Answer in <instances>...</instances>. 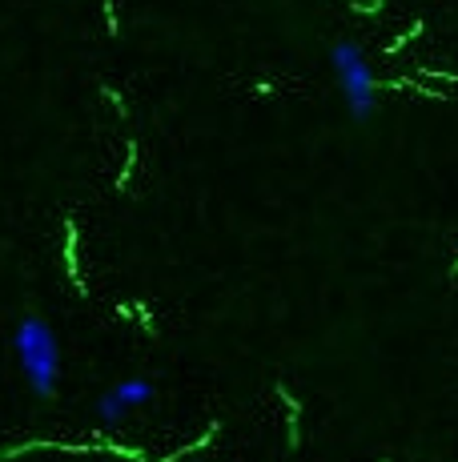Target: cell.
<instances>
[{
    "instance_id": "4",
    "label": "cell",
    "mask_w": 458,
    "mask_h": 462,
    "mask_svg": "<svg viewBox=\"0 0 458 462\" xmlns=\"http://www.w3.org/2000/svg\"><path fill=\"white\" fill-rule=\"evenodd\" d=\"M105 24H109V37H117V16H113V0H105Z\"/></svg>"
},
{
    "instance_id": "2",
    "label": "cell",
    "mask_w": 458,
    "mask_h": 462,
    "mask_svg": "<svg viewBox=\"0 0 458 462\" xmlns=\"http://www.w3.org/2000/svg\"><path fill=\"white\" fill-rule=\"evenodd\" d=\"M330 60H334V73H338V85H342V97H346L350 113H354L358 121L370 117L374 97H378V81H374V73H370L366 57L350 41H338L330 49Z\"/></svg>"
},
{
    "instance_id": "3",
    "label": "cell",
    "mask_w": 458,
    "mask_h": 462,
    "mask_svg": "<svg viewBox=\"0 0 458 462\" xmlns=\"http://www.w3.org/2000/svg\"><path fill=\"white\" fill-rule=\"evenodd\" d=\"M149 398H153V382H145V378L117 382L109 394H101V402H96V414H101L105 426H117L125 414H133L137 406H145Z\"/></svg>"
},
{
    "instance_id": "1",
    "label": "cell",
    "mask_w": 458,
    "mask_h": 462,
    "mask_svg": "<svg viewBox=\"0 0 458 462\" xmlns=\"http://www.w3.org/2000/svg\"><path fill=\"white\" fill-rule=\"evenodd\" d=\"M13 346H16V362H21L29 390L37 398H49L60 382V342L52 334V326L45 318H24L16 326Z\"/></svg>"
}]
</instances>
